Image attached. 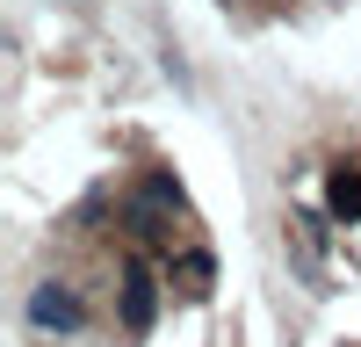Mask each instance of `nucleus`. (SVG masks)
Wrapping results in <instances>:
<instances>
[{"label":"nucleus","mask_w":361,"mask_h":347,"mask_svg":"<svg viewBox=\"0 0 361 347\" xmlns=\"http://www.w3.org/2000/svg\"><path fill=\"white\" fill-rule=\"evenodd\" d=\"M173 217H180V181L173 174H152V181H145V195L130 202V231L152 253H173L180 239H173Z\"/></svg>","instance_id":"obj_1"},{"label":"nucleus","mask_w":361,"mask_h":347,"mask_svg":"<svg viewBox=\"0 0 361 347\" xmlns=\"http://www.w3.org/2000/svg\"><path fill=\"white\" fill-rule=\"evenodd\" d=\"M116 282H123V326L145 333V326L159 318V275H152V260H145V253H123Z\"/></svg>","instance_id":"obj_2"},{"label":"nucleus","mask_w":361,"mask_h":347,"mask_svg":"<svg viewBox=\"0 0 361 347\" xmlns=\"http://www.w3.org/2000/svg\"><path fill=\"white\" fill-rule=\"evenodd\" d=\"M80 318H87V304L66 282H37V297H29V326L37 333H80Z\"/></svg>","instance_id":"obj_3"},{"label":"nucleus","mask_w":361,"mask_h":347,"mask_svg":"<svg viewBox=\"0 0 361 347\" xmlns=\"http://www.w3.org/2000/svg\"><path fill=\"white\" fill-rule=\"evenodd\" d=\"M209 282H217V260H209L202 246H188V253H173V289H180V297H202Z\"/></svg>","instance_id":"obj_4"},{"label":"nucleus","mask_w":361,"mask_h":347,"mask_svg":"<svg viewBox=\"0 0 361 347\" xmlns=\"http://www.w3.org/2000/svg\"><path fill=\"white\" fill-rule=\"evenodd\" d=\"M325 202H333V217H361V166H333V188H325Z\"/></svg>","instance_id":"obj_5"}]
</instances>
